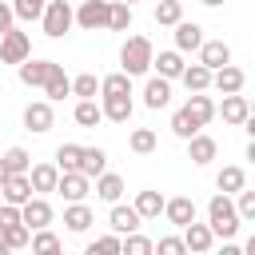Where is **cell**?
<instances>
[{
	"label": "cell",
	"instance_id": "cell-24",
	"mask_svg": "<svg viewBox=\"0 0 255 255\" xmlns=\"http://www.w3.org/2000/svg\"><path fill=\"white\" fill-rule=\"evenodd\" d=\"M100 112H104V120H112V124H128V120H131V96H104Z\"/></svg>",
	"mask_w": 255,
	"mask_h": 255
},
{
	"label": "cell",
	"instance_id": "cell-46",
	"mask_svg": "<svg viewBox=\"0 0 255 255\" xmlns=\"http://www.w3.org/2000/svg\"><path fill=\"white\" fill-rule=\"evenodd\" d=\"M151 255H187V247H183L179 235H163V239L151 247Z\"/></svg>",
	"mask_w": 255,
	"mask_h": 255
},
{
	"label": "cell",
	"instance_id": "cell-4",
	"mask_svg": "<svg viewBox=\"0 0 255 255\" xmlns=\"http://www.w3.org/2000/svg\"><path fill=\"white\" fill-rule=\"evenodd\" d=\"M0 60H4V64H24V60H32V40H28V32L8 28V32L0 36Z\"/></svg>",
	"mask_w": 255,
	"mask_h": 255
},
{
	"label": "cell",
	"instance_id": "cell-28",
	"mask_svg": "<svg viewBox=\"0 0 255 255\" xmlns=\"http://www.w3.org/2000/svg\"><path fill=\"white\" fill-rule=\"evenodd\" d=\"M96 195H100L104 203H120V195H124V179H120L116 171L96 175Z\"/></svg>",
	"mask_w": 255,
	"mask_h": 255
},
{
	"label": "cell",
	"instance_id": "cell-40",
	"mask_svg": "<svg viewBox=\"0 0 255 255\" xmlns=\"http://www.w3.org/2000/svg\"><path fill=\"white\" fill-rule=\"evenodd\" d=\"M179 20H183V4L179 0H159L155 4V24H171L175 28Z\"/></svg>",
	"mask_w": 255,
	"mask_h": 255
},
{
	"label": "cell",
	"instance_id": "cell-15",
	"mask_svg": "<svg viewBox=\"0 0 255 255\" xmlns=\"http://www.w3.org/2000/svg\"><path fill=\"white\" fill-rule=\"evenodd\" d=\"M28 183H32V195L56 191V183H60V171H56V163H32V167H28Z\"/></svg>",
	"mask_w": 255,
	"mask_h": 255
},
{
	"label": "cell",
	"instance_id": "cell-27",
	"mask_svg": "<svg viewBox=\"0 0 255 255\" xmlns=\"http://www.w3.org/2000/svg\"><path fill=\"white\" fill-rule=\"evenodd\" d=\"M44 96H48V104H52V100L72 96V80L64 76V64H56V68L48 72V80H44Z\"/></svg>",
	"mask_w": 255,
	"mask_h": 255
},
{
	"label": "cell",
	"instance_id": "cell-29",
	"mask_svg": "<svg viewBox=\"0 0 255 255\" xmlns=\"http://www.w3.org/2000/svg\"><path fill=\"white\" fill-rule=\"evenodd\" d=\"M131 207H135L139 219H159V215H163V195H159V191H139Z\"/></svg>",
	"mask_w": 255,
	"mask_h": 255
},
{
	"label": "cell",
	"instance_id": "cell-37",
	"mask_svg": "<svg viewBox=\"0 0 255 255\" xmlns=\"http://www.w3.org/2000/svg\"><path fill=\"white\" fill-rule=\"evenodd\" d=\"M0 239H4V247H8V251H20V247H28L32 231H28L24 223H12V227H0Z\"/></svg>",
	"mask_w": 255,
	"mask_h": 255
},
{
	"label": "cell",
	"instance_id": "cell-41",
	"mask_svg": "<svg viewBox=\"0 0 255 255\" xmlns=\"http://www.w3.org/2000/svg\"><path fill=\"white\" fill-rule=\"evenodd\" d=\"M108 28H112V32H128V28H131V8L112 0V8H108Z\"/></svg>",
	"mask_w": 255,
	"mask_h": 255
},
{
	"label": "cell",
	"instance_id": "cell-8",
	"mask_svg": "<svg viewBox=\"0 0 255 255\" xmlns=\"http://www.w3.org/2000/svg\"><path fill=\"white\" fill-rule=\"evenodd\" d=\"M179 239H183L187 255H207V251H211V243H215V235H211V227H207V223H187Z\"/></svg>",
	"mask_w": 255,
	"mask_h": 255
},
{
	"label": "cell",
	"instance_id": "cell-39",
	"mask_svg": "<svg viewBox=\"0 0 255 255\" xmlns=\"http://www.w3.org/2000/svg\"><path fill=\"white\" fill-rule=\"evenodd\" d=\"M76 163H80V143H60L56 147V171L64 175V171H76Z\"/></svg>",
	"mask_w": 255,
	"mask_h": 255
},
{
	"label": "cell",
	"instance_id": "cell-52",
	"mask_svg": "<svg viewBox=\"0 0 255 255\" xmlns=\"http://www.w3.org/2000/svg\"><path fill=\"white\" fill-rule=\"evenodd\" d=\"M116 4H128V8H131V4H135V0H116Z\"/></svg>",
	"mask_w": 255,
	"mask_h": 255
},
{
	"label": "cell",
	"instance_id": "cell-3",
	"mask_svg": "<svg viewBox=\"0 0 255 255\" xmlns=\"http://www.w3.org/2000/svg\"><path fill=\"white\" fill-rule=\"evenodd\" d=\"M44 36H52V40H60L72 24H76V8L68 4V0H48V8H44Z\"/></svg>",
	"mask_w": 255,
	"mask_h": 255
},
{
	"label": "cell",
	"instance_id": "cell-33",
	"mask_svg": "<svg viewBox=\"0 0 255 255\" xmlns=\"http://www.w3.org/2000/svg\"><path fill=\"white\" fill-rule=\"evenodd\" d=\"M100 92H104V96H131V76L112 72V76H104V80H100Z\"/></svg>",
	"mask_w": 255,
	"mask_h": 255
},
{
	"label": "cell",
	"instance_id": "cell-1",
	"mask_svg": "<svg viewBox=\"0 0 255 255\" xmlns=\"http://www.w3.org/2000/svg\"><path fill=\"white\" fill-rule=\"evenodd\" d=\"M207 227H211V235L215 239H231L243 223H239V215H235V203H231V195H211V203H207Z\"/></svg>",
	"mask_w": 255,
	"mask_h": 255
},
{
	"label": "cell",
	"instance_id": "cell-21",
	"mask_svg": "<svg viewBox=\"0 0 255 255\" xmlns=\"http://www.w3.org/2000/svg\"><path fill=\"white\" fill-rule=\"evenodd\" d=\"M52 68H56V60H24V64H20V84L44 88V80H48Z\"/></svg>",
	"mask_w": 255,
	"mask_h": 255
},
{
	"label": "cell",
	"instance_id": "cell-14",
	"mask_svg": "<svg viewBox=\"0 0 255 255\" xmlns=\"http://www.w3.org/2000/svg\"><path fill=\"white\" fill-rule=\"evenodd\" d=\"M76 171H80L84 179L104 175V171H108V151H104V147H80V163H76Z\"/></svg>",
	"mask_w": 255,
	"mask_h": 255
},
{
	"label": "cell",
	"instance_id": "cell-16",
	"mask_svg": "<svg viewBox=\"0 0 255 255\" xmlns=\"http://www.w3.org/2000/svg\"><path fill=\"white\" fill-rule=\"evenodd\" d=\"M199 44H203V28L195 20H179L175 24V52L179 56L183 52H199Z\"/></svg>",
	"mask_w": 255,
	"mask_h": 255
},
{
	"label": "cell",
	"instance_id": "cell-51",
	"mask_svg": "<svg viewBox=\"0 0 255 255\" xmlns=\"http://www.w3.org/2000/svg\"><path fill=\"white\" fill-rule=\"evenodd\" d=\"M4 179H8V171H4V163H0V183H4Z\"/></svg>",
	"mask_w": 255,
	"mask_h": 255
},
{
	"label": "cell",
	"instance_id": "cell-42",
	"mask_svg": "<svg viewBox=\"0 0 255 255\" xmlns=\"http://www.w3.org/2000/svg\"><path fill=\"white\" fill-rule=\"evenodd\" d=\"M96 92H100V80H96L92 72H84V76L72 80V96H80V100H96Z\"/></svg>",
	"mask_w": 255,
	"mask_h": 255
},
{
	"label": "cell",
	"instance_id": "cell-48",
	"mask_svg": "<svg viewBox=\"0 0 255 255\" xmlns=\"http://www.w3.org/2000/svg\"><path fill=\"white\" fill-rule=\"evenodd\" d=\"M8 28H16V16H12V4H4V0H0V36H4Z\"/></svg>",
	"mask_w": 255,
	"mask_h": 255
},
{
	"label": "cell",
	"instance_id": "cell-43",
	"mask_svg": "<svg viewBox=\"0 0 255 255\" xmlns=\"http://www.w3.org/2000/svg\"><path fill=\"white\" fill-rule=\"evenodd\" d=\"M171 131H175L179 139H191V135H199V128H195V120H191V116H187L183 108H179V112L171 116Z\"/></svg>",
	"mask_w": 255,
	"mask_h": 255
},
{
	"label": "cell",
	"instance_id": "cell-54",
	"mask_svg": "<svg viewBox=\"0 0 255 255\" xmlns=\"http://www.w3.org/2000/svg\"><path fill=\"white\" fill-rule=\"evenodd\" d=\"M48 255H64V251H48Z\"/></svg>",
	"mask_w": 255,
	"mask_h": 255
},
{
	"label": "cell",
	"instance_id": "cell-6",
	"mask_svg": "<svg viewBox=\"0 0 255 255\" xmlns=\"http://www.w3.org/2000/svg\"><path fill=\"white\" fill-rule=\"evenodd\" d=\"M108 8H112V0H80L76 24L84 32H100V28H108Z\"/></svg>",
	"mask_w": 255,
	"mask_h": 255
},
{
	"label": "cell",
	"instance_id": "cell-49",
	"mask_svg": "<svg viewBox=\"0 0 255 255\" xmlns=\"http://www.w3.org/2000/svg\"><path fill=\"white\" fill-rule=\"evenodd\" d=\"M215 255H243V247H239V243H231V239H227V243H223V247H219V251H215Z\"/></svg>",
	"mask_w": 255,
	"mask_h": 255
},
{
	"label": "cell",
	"instance_id": "cell-25",
	"mask_svg": "<svg viewBox=\"0 0 255 255\" xmlns=\"http://www.w3.org/2000/svg\"><path fill=\"white\" fill-rule=\"evenodd\" d=\"M215 187H219V195H239L243 187H247V171L243 167H223L219 175H215Z\"/></svg>",
	"mask_w": 255,
	"mask_h": 255
},
{
	"label": "cell",
	"instance_id": "cell-12",
	"mask_svg": "<svg viewBox=\"0 0 255 255\" xmlns=\"http://www.w3.org/2000/svg\"><path fill=\"white\" fill-rule=\"evenodd\" d=\"M163 215H167V223H175V227H187V223H195V199H191V195L163 199Z\"/></svg>",
	"mask_w": 255,
	"mask_h": 255
},
{
	"label": "cell",
	"instance_id": "cell-11",
	"mask_svg": "<svg viewBox=\"0 0 255 255\" xmlns=\"http://www.w3.org/2000/svg\"><path fill=\"white\" fill-rule=\"evenodd\" d=\"M56 191H60L68 203H84V199H88V191H92V179H84L80 171H64V175H60V183H56Z\"/></svg>",
	"mask_w": 255,
	"mask_h": 255
},
{
	"label": "cell",
	"instance_id": "cell-50",
	"mask_svg": "<svg viewBox=\"0 0 255 255\" xmlns=\"http://www.w3.org/2000/svg\"><path fill=\"white\" fill-rule=\"evenodd\" d=\"M199 4H207V8H219V4H223V0H199Z\"/></svg>",
	"mask_w": 255,
	"mask_h": 255
},
{
	"label": "cell",
	"instance_id": "cell-53",
	"mask_svg": "<svg viewBox=\"0 0 255 255\" xmlns=\"http://www.w3.org/2000/svg\"><path fill=\"white\" fill-rule=\"evenodd\" d=\"M0 255H12V251H8V247H0Z\"/></svg>",
	"mask_w": 255,
	"mask_h": 255
},
{
	"label": "cell",
	"instance_id": "cell-35",
	"mask_svg": "<svg viewBox=\"0 0 255 255\" xmlns=\"http://www.w3.org/2000/svg\"><path fill=\"white\" fill-rule=\"evenodd\" d=\"M155 143H159V139H155V131H151V128H135V131H131V139H128V147H131L135 155H151V151H155Z\"/></svg>",
	"mask_w": 255,
	"mask_h": 255
},
{
	"label": "cell",
	"instance_id": "cell-36",
	"mask_svg": "<svg viewBox=\"0 0 255 255\" xmlns=\"http://www.w3.org/2000/svg\"><path fill=\"white\" fill-rule=\"evenodd\" d=\"M28 243H32V255L64 251V247H60V235H56V231H48V227H44V231H32V239H28Z\"/></svg>",
	"mask_w": 255,
	"mask_h": 255
},
{
	"label": "cell",
	"instance_id": "cell-10",
	"mask_svg": "<svg viewBox=\"0 0 255 255\" xmlns=\"http://www.w3.org/2000/svg\"><path fill=\"white\" fill-rule=\"evenodd\" d=\"M243 84H247V76H243V68H235V64H227V68L211 72V88H215V92H223V96H239V92H243Z\"/></svg>",
	"mask_w": 255,
	"mask_h": 255
},
{
	"label": "cell",
	"instance_id": "cell-44",
	"mask_svg": "<svg viewBox=\"0 0 255 255\" xmlns=\"http://www.w3.org/2000/svg\"><path fill=\"white\" fill-rule=\"evenodd\" d=\"M84 255H120V235H100L96 243L84 247Z\"/></svg>",
	"mask_w": 255,
	"mask_h": 255
},
{
	"label": "cell",
	"instance_id": "cell-13",
	"mask_svg": "<svg viewBox=\"0 0 255 255\" xmlns=\"http://www.w3.org/2000/svg\"><path fill=\"white\" fill-rule=\"evenodd\" d=\"M108 223H112V235H131V231H139V215H135V207H124V203H112V211H108Z\"/></svg>",
	"mask_w": 255,
	"mask_h": 255
},
{
	"label": "cell",
	"instance_id": "cell-34",
	"mask_svg": "<svg viewBox=\"0 0 255 255\" xmlns=\"http://www.w3.org/2000/svg\"><path fill=\"white\" fill-rule=\"evenodd\" d=\"M72 116H76V124H80V128H96V124L104 120V112H100V104H96V100H80Z\"/></svg>",
	"mask_w": 255,
	"mask_h": 255
},
{
	"label": "cell",
	"instance_id": "cell-19",
	"mask_svg": "<svg viewBox=\"0 0 255 255\" xmlns=\"http://www.w3.org/2000/svg\"><path fill=\"white\" fill-rule=\"evenodd\" d=\"M0 191H4V203H12V207H24V203L32 199V183H28V175H8V179L0 183Z\"/></svg>",
	"mask_w": 255,
	"mask_h": 255
},
{
	"label": "cell",
	"instance_id": "cell-22",
	"mask_svg": "<svg viewBox=\"0 0 255 255\" xmlns=\"http://www.w3.org/2000/svg\"><path fill=\"white\" fill-rule=\"evenodd\" d=\"M167 100H171V84L159 80V76H151V80L143 84V108L159 112V108H167Z\"/></svg>",
	"mask_w": 255,
	"mask_h": 255
},
{
	"label": "cell",
	"instance_id": "cell-30",
	"mask_svg": "<svg viewBox=\"0 0 255 255\" xmlns=\"http://www.w3.org/2000/svg\"><path fill=\"white\" fill-rule=\"evenodd\" d=\"M179 80H183V88H187L191 96H195V92H207V88H211V72H207L203 64H187Z\"/></svg>",
	"mask_w": 255,
	"mask_h": 255
},
{
	"label": "cell",
	"instance_id": "cell-55",
	"mask_svg": "<svg viewBox=\"0 0 255 255\" xmlns=\"http://www.w3.org/2000/svg\"><path fill=\"white\" fill-rule=\"evenodd\" d=\"M64 255H68V251H64Z\"/></svg>",
	"mask_w": 255,
	"mask_h": 255
},
{
	"label": "cell",
	"instance_id": "cell-45",
	"mask_svg": "<svg viewBox=\"0 0 255 255\" xmlns=\"http://www.w3.org/2000/svg\"><path fill=\"white\" fill-rule=\"evenodd\" d=\"M235 215H239V223H251L255 219V191H239V199H235Z\"/></svg>",
	"mask_w": 255,
	"mask_h": 255
},
{
	"label": "cell",
	"instance_id": "cell-5",
	"mask_svg": "<svg viewBox=\"0 0 255 255\" xmlns=\"http://www.w3.org/2000/svg\"><path fill=\"white\" fill-rule=\"evenodd\" d=\"M52 219H56V211H52V203H48L44 195H32V199L20 207V223H24L28 231H44Z\"/></svg>",
	"mask_w": 255,
	"mask_h": 255
},
{
	"label": "cell",
	"instance_id": "cell-23",
	"mask_svg": "<svg viewBox=\"0 0 255 255\" xmlns=\"http://www.w3.org/2000/svg\"><path fill=\"white\" fill-rule=\"evenodd\" d=\"M215 112L223 116V124H243V120H251V104H247V96H223V104H219Z\"/></svg>",
	"mask_w": 255,
	"mask_h": 255
},
{
	"label": "cell",
	"instance_id": "cell-32",
	"mask_svg": "<svg viewBox=\"0 0 255 255\" xmlns=\"http://www.w3.org/2000/svg\"><path fill=\"white\" fill-rule=\"evenodd\" d=\"M44 8H48V0H12V16H16V20H24V24L40 20V16H44Z\"/></svg>",
	"mask_w": 255,
	"mask_h": 255
},
{
	"label": "cell",
	"instance_id": "cell-47",
	"mask_svg": "<svg viewBox=\"0 0 255 255\" xmlns=\"http://www.w3.org/2000/svg\"><path fill=\"white\" fill-rule=\"evenodd\" d=\"M12 223H20V207L0 203V227H12Z\"/></svg>",
	"mask_w": 255,
	"mask_h": 255
},
{
	"label": "cell",
	"instance_id": "cell-26",
	"mask_svg": "<svg viewBox=\"0 0 255 255\" xmlns=\"http://www.w3.org/2000/svg\"><path fill=\"white\" fill-rule=\"evenodd\" d=\"M92 223H96V215H92L88 203H68V207H64V227H68V231L80 235V231H88Z\"/></svg>",
	"mask_w": 255,
	"mask_h": 255
},
{
	"label": "cell",
	"instance_id": "cell-18",
	"mask_svg": "<svg viewBox=\"0 0 255 255\" xmlns=\"http://www.w3.org/2000/svg\"><path fill=\"white\" fill-rule=\"evenodd\" d=\"M215 155H219V143H215L211 135H203V131H199V135H191V139H187V159H191V163H199V167H203V163H211Z\"/></svg>",
	"mask_w": 255,
	"mask_h": 255
},
{
	"label": "cell",
	"instance_id": "cell-9",
	"mask_svg": "<svg viewBox=\"0 0 255 255\" xmlns=\"http://www.w3.org/2000/svg\"><path fill=\"white\" fill-rule=\"evenodd\" d=\"M199 64H203L207 72H219V68L231 64V48H227L223 40H203V44H199Z\"/></svg>",
	"mask_w": 255,
	"mask_h": 255
},
{
	"label": "cell",
	"instance_id": "cell-17",
	"mask_svg": "<svg viewBox=\"0 0 255 255\" xmlns=\"http://www.w3.org/2000/svg\"><path fill=\"white\" fill-rule=\"evenodd\" d=\"M183 112L195 120V128H207L211 120H215V104H211V96H203V92H195V96H187V104H183Z\"/></svg>",
	"mask_w": 255,
	"mask_h": 255
},
{
	"label": "cell",
	"instance_id": "cell-31",
	"mask_svg": "<svg viewBox=\"0 0 255 255\" xmlns=\"http://www.w3.org/2000/svg\"><path fill=\"white\" fill-rule=\"evenodd\" d=\"M0 163H4V171H8V175H28V167H32V155H28L24 147H8V151L0 155Z\"/></svg>",
	"mask_w": 255,
	"mask_h": 255
},
{
	"label": "cell",
	"instance_id": "cell-7",
	"mask_svg": "<svg viewBox=\"0 0 255 255\" xmlns=\"http://www.w3.org/2000/svg\"><path fill=\"white\" fill-rule=\"evenodd\" d=\"M52 124H56V112H52L48 100H32V104L24 108V128H28V131L44 135V131H52Z\"/></svg>",
	"mask_w": 255,
	"mask_h": 255
},
{
	"label": "cell",
	"instance_id": "cell-38",
	"mask_svg": "<svg viewBox=\"0 0 255 255\" xmlns=\"http://www.w3.org/2000/svg\"><path fill=\"white\" fill-rule=\"evenodd\" d=\"M151 239L147 235H139V231H131V235H124L120 239V255H151Z\"/></svg>",
	"mask_w": 255,
	"mask_h": 255
},
{
	"label": "cell",
	"instance_id": "cell-20",
	"mask_svg": "<svg viewBox=\"0 0 255 255\" xmlns=\"http://www.w3.org/2000/svg\"><path fill=\"white\" fill-rule=\"evenodd\" d=\"M151 68L159 72V80H167V84H171V80H179V76H183V68H187V64H183V56H179V52H159V56H151Z\"/></svg>",
	"mask_w": 255,
	"mask_h": 255
},
{
	"label": "cell",
	"instance_id": "cell-2",
	"mask_svg": "<svg viewBox=\"0 0 255 255\" xmlns=\"http://www.w3.org/2000/svg\"><path fill=\"white\" fill-rule=\"evenodd\" d=\"M151 56H155V48H151L147 36H128L124 48H120V72L124 76H143L151 68Z\"/></svg>",
	"mask_w": 255,
	"mask_h": 255
}]
</instances>
